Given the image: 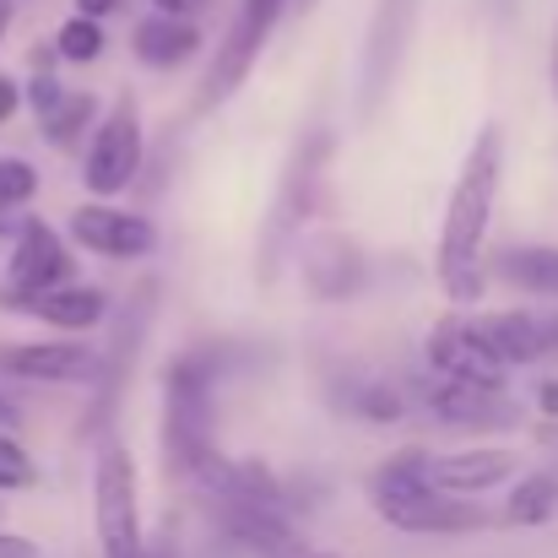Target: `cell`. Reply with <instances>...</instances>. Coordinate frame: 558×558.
Masks as SVG:
<instances>
[{
  "label": "cell",
  "instance_id": "6da1fadb",
  "mask_svg": "<svg viewBox=\"0 0 558 558\" xmlns=\"http://www.w3.org/2000/svg\"><path fill=\"white\" fill-rule=\"evenodd\" d=\"M499 180H505V131L483 125L461 158V174L450 185V206L439 222V288L450 304H477L488 288V222H494V201H499Z\"/></svg>",
  "mask_w": 558,
  "mask_h": 558
},
{
  "label": "cell",
  "instance_id": "7a4b0ae2",
  "mask_svg": "<svg viewBox=\"0 0 558 558\" xmlns=\"http://www.w3.org/2000/svg\"><path fill=\"white\" fill-rule=\"evenodd\" d=\"M217 379H222V348H190L163 374V445L174 472L195 488H217L228 456L217 450Z\"/></svg>",
  "mask_w": 558,
  "mask_h": 558
},
{
  "label": "cell",
  "instance_id": "3957f363",
  "mask_svg": "<svg viewBox=\"0 0 558 558\" xmlns=\"http://www.w3.org/2000/svg\"><path fill=\"white\" fill-rule=\"evenodd\" d=\"M369 505L379 521H390L396 532H412V537H461V532H477V526L494 521L483 505L434 488L423 450H401V456H390V461L374 472Z\"/></svg>",
  "mask_w": 558,
  "mask_h": 558
},
{
  "label": "cell",
  "instance_id": "277c9868",
  "mask_svg": "<svg viewBox=\"0 0 558 558\" xmlns=\"http://www.w3.org/2000/svg\"><path fill=\"white\" fill-rule=\"evenodd\" d=\"M331 153H337V136L326 125H310L277 180L271 195V211H266V228H260V260H255V277L260 288H277L282 266H288V250L299 239V228L315 217L320 195H326V169H331Z\"/></svg>",
  "mask_w": 558,
  "mask_h": 558
},
{
  "label": "cell",
  "instance_id": "5b68a950",
  "mask_svg": "<svg viewBox=\"0 0 558 558\" xmlns=\"http://www.w3.org/2000/svg\"><path fill=\"white\" fill-rule=\"evenodd\" d=\"M417 16H423V0H374L364 54H359V114L364 120H374L390 104L407 49H412V33H417Z\"/></svg>",
  "mask_w": 558,
  "mask_h": 558
},
{
  "label": "cell",
  "instance_id": "8992f818",
  "mask_svg": "<svg viewBox=\"0 0 558 558\" xmlns=\"http://www.w3.org/2000/svg\"><path fill=\"white\" fill-rule=\"evenodd\" d=\"M282 11H288V0H239L233 27L222 33V44H217V54H211V71H206V82H201V93H195V114H211L217 104H228V98L250 82V71H255V60H260V49H266V38H271L277 22H282Z\"/></svg>",
  "mask_w": 558,
  "mask_h": 558
},
{
  "label": "cell",
  "instance_id": "52a82bcc",
  "mask_svg": "<svg viewBox=\"0 0 558 558\" xmlns=\"http://www.w3.org/2000/svg\"><path fill=\"white\" fill-rule=\"evenodd\" d=\"M93 532L104 558L142 554V505H136V456L125 445H104L93 466Z\"/></svg>",
  "mask_w": 558,
  "mask_h": 558
},
{
  "label": "cell",
  "instance_id": "ba28073f",
  "mask_svg": "<svg viewBox=\"0 0 558 558\" xmlns=\"http://www.w3.org/2000/svg\"><path fill=\"white\" fill-rule=\"evenodd\" d=\"M153 310H158V282L147 277V282H136V293H131V299L120 304V320H114V342H109V353L98 359V374L87 379V385H93V407H87V434L109 428V417H114V407H120V396H125V385H131L136 353H142V342H147Z\"/></svg>",
  "mask_w": 558,
  "mask_h": 558
},
{
  "label": "cell",
  "instance_id": "9c48e42d",
  "mask_svg": "<svg viewBox=\"0 0 558 558\" xmlns=\"http://www.w3.org/2000/svg\"><path fill=\"white\" fill-rule=\"evenodd\" d=\"M142 158H147V142H142V120H136V104L120 98L114 114L98 120L93 142H87V158H82V185L98 201H114L120 190H131V180L142 174Z\"/></svg>",
  "mask_w": 558,
  "mask_h": 558
},
{
  "label": "cell",
  "instance_id": "30bf717a",
  "mask_svg": "<svg viewBox=\"0 0 558 558\" xmlns=\"http://www.w3.org/2000/svg\"><path fill=\"white\" fill-rule=\"evenodd\" d=\"M211 521L217 537L239 554L255 558H299L310 554L304 532L293 526V515L282 505H260V499H233V494H211Z\"/></svg>",
  "mask_w": 558,
  "mask_h": 558
},
{
  "label": "cell",
  "instance_id": "8fae6325",
  "mask_svg": "<svg viewBox=\"0 0 558 558\" xmlns=\"http://www.w3.org/2000/svg\"><path fill=\"white\" fill-rule=\"evenodd\" d=\"M71 239L104 260H142L158 250V222L142 211L109 206V201H87L71 211Z\"/></svg>",
  "mask_w": 558,
  "mask_h": 558
},
{
  "label": "cell",
  "instance_id": "7c38bea8",
  "mask_svg": "<svg viewBox=\"0 0 558 558\" xmlns=\"http://www.w3.org/2000/svg\"><path fill=\"white\" fill-rule=\"evenodd\" d=\"M5 277H11V293H0L5 304H27L33 293H44V288H54V282H71V250H65V239H60L44 217H27V222L16 228Z\"/></svg>",
  "mask_w": 558,
  "mask_h": 558
},
{
  "label": "cell",
  "instance_id": "4fadbf2b",
  "mask_svg": "<svg viewBox=\"0 0 558 558\" xmlns=\"http://www.w3.org/2000/svg\"><path fill=\"white\" fill-rule=\"evenodd\" d=\"M423 401L450 428H515L521 423V407L510 401L505 385H472V379L434 374V385L423 390Z\"/></svg>",
  "mask_w": 558,
  "mask_h": 558
},
{
  "label": "cell",
  "instance_id": "5bb4252c",
  "mask_svg": "<svg viewBox=\"0 0 558 558\" xmlns=\"http://www.w3.org/2000/svg\"><path fill=\"white\" fill-rule=\"evenodd\" d=\"M299 277H304L310 299L342 304V299L364 293L369 260H364V250H359L348 233H320V239H310V244L299 250Z\"/></svg>",
  "mask_w": 558,
  "mask_h": 558
},
{
  "label": "cell",
  "instance_id": "9a60e30c",
  "mask_svg": "<svg viewBox=\"0 0 558 558\" xmlns=\"http://www.w3.org/2000/svg\"><path fill=\"white\" fill-rule=\"evenodd\" d=\"M428 369L445 379H472V385H510V369L499 364V353L483 342V331L472 320H439L428 337Z\"/></svg>",
  "mask_w": 558,
  "mask_h": 558
},
{
  "label": "cell",
  "instance_id": "2e32d148",
  "mask_svg": "<svg viewBox=\"0 0 558 558\" xmlns=\"http://www.w3.org/2000/svg\"><path fill=\"white\" fill-rule=\"evenodd\" d=\"M0 369L33 385H87L98 374V353L87 342H22L0 353Z\"/></svg>",
  "mask_w": 558,
  "mask_h": 558
},
{
  "label": "cell",
  "instance_id": "e0dca14e",
  "mask_svg": "<svg viewBox=\"0 0 558 558\" xmlns=\"http://www.w3.org/2000/svg\"><path fill=\"white\" fill-rule=\"evenodd\" d=\"M515 477V456L499 445H477V450H456V456H428V483L461 499H483L494 488H505Z\"/></svg>",
  "mask_w": 558,
  "mask_h": 558
},
{
  "label": "cell",
  "instance_id": "ac0fdd59",
  "mask_svg": "<svg viewBox=\"0 0 558 558\" xmlns=\"http://www.w3.org/2000/svg\"><path fill=\"white\" fill-rule=\"evenodd\" d=\"M131 49H136L142 65H153V71H174V65H185L190 54L201 49V27H195L190 16L158 11V16H147V22L131 33Z\"/></svg>",
  "mask_w": 558,
  "mask_h": 558
},
{
  "label": "cell",
  "instance_id": "d6986e66",
  "mask_svg": "<svg viewBox=\"0 0 558 558\" xmlns=\"http://www.w3.org/2000/svg\"><path fill=\"white\" fill-rule=\"evenodd\" d=\"M22 310H33L44 326L54 331H93L104 315H109V299L98 288H76V282H54L44 293H33Z\"/></svg>",
  "mask_w": 558,
  "mask_h": 558
},
{
  "label": "cell",
  "instance_id": "ffe728a7",
  "mask_svg": "<svg viewBox=\"0 0 558 558\" xmlns=\"http://www.w3.org/2000/svg\"><path fill=\"white\" fill-rule=\"evenodd\" d=\"M483 331V342L499 353L505 369H526V364H543V320L526 315V310H499V315H483L472 320Z\"/></svg>",
  "mask_w": 558,
  "mask_h": 558
},
{
  "label": "cell",
  "instance_id": "44dd1931",
  "mask_svg": "<svg viewBox=\"0 0 558 558\" xmlns=\"http://www.w3.org/2000/svg\"><path fill=\"white\" fill-rule=\"evenodd\" d=\"M488 277L532 293V299H558V250L548 244H521V250H499L494 260H483Z\"/></svg>",
  "mask_w": 558,
  "mask_h": 558
},
{
  "label": "cell",
  "instance_id": "7402d4cb",
  "mask_svg": "<svg viewBox=\"0 0 558 558\" xmlns=\"http://www.w3.org/2000/svg\"><path fill=\"white\" fill-rule=\"evenodd\" d=\"M558 515V477L554 472H526V477H510V494H505V510L499 521L505 526H548Z\"/></svg>",
  "mask_w": 558,
  "mask_h": 558
},
{
  "label": "cell",
  "instance_id": "603a6c76",
  "mask_svg": "<svg viewBox=\"0 0 558 558\" xmlns=\"http://www.w3.org/2000/svg\"><path fill=\"white\" fill-rule=\"evenodd\" d=\"M93 114H98V98H93V93H60V104L38 120V125H44V142L60 147V153H71V147L87 136Z\"/></svg>",
  "mask_w": 558,
  "mask_h": 558
},
{
  "label": "cell",
  "instance_id": "cb8c5ba5",
  "mask_svg": "<svg viewBox=\"0 0 558 558\" xmlns=\"http://www.w3.org/2000/svg\"><path fill=\"white\" fill-rule=\"evenodd\" d=\"M54 54L71 60V65L98 60V54H104V27H98V16H82V11H76V16L54 33Z\"/></svg>",
  "mask_w": 558,
  "mask_h": 558
},
{
  "label": "cell",
  "instance_id": "d4e9b609",
  "mask_svg": "<svg viewBox=\"0 0 558 558\" xmlns=\"http://www.w3.org/2000/svg\"><path fill=\"white\" fill-rule=\"evenodd\" d=\"M38 483V466L27 456L22 439H11V428H0V494H22Z\"/></svg>",
  "mask_w": 558,
  "mask_h": 558
},
{
  "label": "cell",
  "instance_id": "484cf974",
  "mask_svg": "<svg viewBox=\"0 0 558 558\" xmlns=\"http://www.w3.org/2000/svg\"><path fill=\"white\" fill-rule=\"evenodd\" d=\"M353 412H359L364 423H401V417H407V401H401L396 385L374 379V385H364V390L353 396Z\"/></svg>",
  "mask_w": 558,
  "mask_h": 558
},
{
  "label": "cell",
  "instance_id": "4316f807",
  "mask_svg": "<svg viewBox=\"0 0 558 558\" xmlns=\"http://www.w3.org/2000/svg\"><path fill=\"white\" fill-rule=\"evenodd\" d=\"M38 195V169L22 163V158H0V206H27Z\"/></svg>",
  "mask_w": 558,
  "mask_h": 558
},
{
  "label": "cell",
  "instance_id": "83f0119b",
  "mask_svg": "<svg viewBox=\"0 0 558 558\" xmlns=\"http://www.w3.org/2000/svg\"><path fill=\"white\" fill-rule=\"evenodd\" d=\"M60 93H65V87L54 82V71H49V65H38V71H33V82H27V109L44 120V114L60 104Z\"/></svg>",
  "mask_w": 558,
  "mask_h": 558
},
{
  "label": "cell",
  "instance_id": "f1b7e54d",
  "mask_svg": "<svg viewBox=\"0 0 558 558\" xmlns=\"http://www.w3.org/2000/svg\"><path fill=\"white\" fill-rule=\"evenodd\" d=\"M44 548L33 537H16V532H0V558H38Z\"/></svg>",
  "mask_w": 558,
  "mask_h": 558
},
{
  "label": "cell",
  "instance_id": "f546056e",
  "mask_svg": "<svg viewBox=\"0 0 558 558\" xmlns=\"http://www.w3.org/2000/svg\"><path fill=\"white\" fill-rule=\"evenodd\" d=\"M16 109H22V87H16L11 76H0V125L16 120Z\"/></svg>",
  "mask_w": 558,
  "mask_h": 558
},
{
  "label": "cell",
  "instance_id": "4dcf8cb0",
  "mask_svg": "<svg viewBox=\"0 0 558 558\" xmlns=\"http://www.w3.org/2000/svg\"><path fill=\"white\" fill-rule=\"evenodd\" d=\"M537 407H543L548 417H558V374H548V379L537 385Z\"/></svg>",
  "mask_w": 558,
  "mask_h": 558
},
{
  "label": "cell",
  "instance_id": "1f68e13d",
  "mask_svg": "<svg viewBox=\"0 0 558 558\" xmlns=\"http://www.w3.org/2000/svg\"><path fill=\"white\" fill-rule=\"evenodd\" d=\"M543 359H558V310L543 320Z\"/></svg>",
  "mask_w": 558,
  "mask_h": 558
},
{
  "label": "cell",
  "instance_id": "d6a6232c",
  "mask_svg": "<svg viewBox=\"0 0 558 558\" xmlns=\"http://www.w3.org/2000/svg\"><path fill=\"white\" fill-rule=\"evenodd\" d=\"M76 11H82V16H98V22H104L109 11H120V0H76Z\"/></svg>",
  "mask_w": 558,
  "mask_h": 558
},
{
  "label": "cell",
  "instance_id": "836d02e7",
  "mask_svg": "<svg viewBox=\"0 0 558 558\" xmlns=\"http://www.w3.org/2000/svg\"><path fill=\"white\" fill-rule=\"evenodd\" d=\"M158 11H169V16H190V11H201L206 0H153Z\"/></svg>",
  "mask_w": 558,
  "mask_h": 558
},
{
  "label": "cell",
  "instance_id": "e575fe53",
  "mask_svg": "<svg viewBox=\"0 0 558 558\" xmlns=\"http://www.w3.org/2000/svg\"><path fill=\"white\" fill-rule=\"evenodd\" d=\"M136 558H180V554H174V543H142Z\"/></svg>",
  "mask_w": 558,
  "mask_h": 558
},
{
  "label": "cell",
  "instance_id": "d590c367",
  "mask_svg": "<svg viewBox=\"0 0 558 558\" xmlns=\"http://www.w3.org/2000/svg\"><path fill=\"white\" fill-rule=\"evenodd\" d=\"M22 417H16V401L11 396H0V428H16Z\"/></svg>",
  "mask_w": 558,
  "mask_h": 558
},
{
  "label": "cell",
  "instance_id": "8d00e7d4",
  "mask_svg": "<svg viewBox=\"0 0 558 558\" xmlns=\"http://www.w3.org/2000/svg\"><path fill=\"white\" fill-rule=\"evenodd\" d=\"M548 82H554V93H558V33H554V54H548Z\"/></svg>",
  "mask_w": 558,
  "mask_h": 558
},
{
  "label": "cell",
  "instance_id": "74e56055",
  "mask_svg": "<svg viewBox=\"0 0 558 558\" xmlns=\"http://www.w3.org/2000/svg\"><path fill=\"white\" fill-rule=\"evenodd\" d=\"M5 27H11V0H0V38H5Z\"/></svg>",
  "mask_w": 558,
  "mask_h": 558
},
{
  "label": "cell",
  "instance_id": "f35d334b",
  "mask_svg": "<svg viewBox=\"0 0 558 558\" xmlns=\"http://www.w3.org/2000/svg\"><path fill=\"white\" fill-rule=\"evenodd\" d=\"M310 5H315V0H293V11H310Z\"/></svg>",
  "mask_w": 558,
  "mask_h": 558
},
{
  "label": "cell",
  "instance_id": "ab89813d",
  "mask_svg": "<svg viewBox=\"0 0 558 558\" xmlns=\"http://www.w3.org/2000/svg\"><path fill=\"white\" fill-rule=\"evenodd\" d=\"M299 558H337V554H299Z\"/></svg>",
  "mask_w": 558,
  "mask_h": 558
},
{
  "label": "cell",
  "instance_id": "60d3db41",
  "mask_svg": "<svg viewBox=\"0 0 558 558\" xmlns=\"http://www.w3.org/2000/svg\"><path fill=\"white\" fill-rule=\"evenodd\" d=\"M0 228H5V206H0Z\"/></svg>",
  "mask_w": 558,
  "mask_h": 558
}]
</instances>
